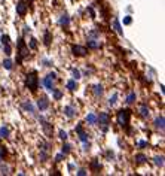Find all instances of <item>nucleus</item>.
<instances>
[{
	"instance_id": "nucleus-1",
	"label": "nucleus",
	"mask_w": 165,
	"mask_h": 176,
	"mask_svg": "<svg viewBox=\"0 0 165 176\" xmlns=\"http://www.w3.org/2000/svg\"><path fill=\"white\" fill-rule=\"evenodd\" d=\"M25 87L30 88V91L36 92L37 87H39V78H37V75H36V72L27 73V76H25Z\"/></svg>"
},
{
	"instance_id": "nucleus-2",
	"label": "nucleus",
	"mask_w": 165,
	"mask_h": 176,
	"mask_svg": "<svg viewBox=\"0 0 165 176\" xmlns=\"http://www.w3.org/2000/svg\"><path fill=\"white\" fill-rule=\"evenodd\" d=\"M130 118H131V110L121 109L118 112V124L121 127H126L130 124Z\"/></svg>"
},
{
	"instance_id": "nucleus-3",
	"label": "nucleus",
	"mask_w": 165,
	"mask_h": 176,
	"mask_svg": "<svg viewBox=\"0 0 165 176\" xmlns=\"http://www.w3.org/2000/svg\"><path fill=\"white\" fill-rule=\"evenodd\" d=\"M18 60H17V64H21V61L25 58V57H28V48L25 46V42L24 39L21 37V39H18Z\"/></svg>"
},
{
	"instance_id": "nucleus-4",
	"label": "nucleus",
	"mask_w": 165,
	"mask_h": 176,
	"mask_svg": "<svg viewBox=\"0 0 165 176\" xmlns=\"http://www.w3.org/2000/svg\"><path fill=\"white\" fill-rule=\"evenodd\" d=\"M97 122H100L103 131H107L109 124H110V115H109L107 112H101L98 117H97Z\"/></svg>"
},
{
	"instance_id": "nucleus-5",
	"label": "nucleus",
	"mask_w": 165,
	"mask_h": 176,
	"mask_svg": "<svg viewBox=\"0 0 165 176\" xmlns=\"http://www.w3.org/2000/svg\"><path fill=\"white\" fill-rule=\"evenodd\" d=\"M55 79H57V75H55V73H49V75H46V78L43 79V85H45V88H46L48 91H52V90H54V82H55Z\"/></svg>"
},
{
	"instance_id": "nucleus-6",
	"label": "nucleus",
	"mask_w": 165,
	"mask_h": 176,
	"mask_svg": "<svg viewBox=\"0 0 165 176\" xmlns=\"http://www.w3.org/2000/svg\"><path fill=\"white\" fill-rule=\"evenodd\" d=\"M72 52H73V55H76V57H83V55L88 54V49L85 46H80V45H73L72 46Z\"/></svg>"
},
{
	"instance_id": "nucleus-7",
	"label": "nucleus",
	"mask_w": 165,
	"mask_h": 176,
	"mask_svg": "<svg viewBox=\"0 0 165 176\" xmlns=\"http://www.w3.org/2000/svg\"><path fill=\"white\" fill-rule=\"evenodd\" d=\"M27 3H25L24 0H19L18 2V5H17V14L19 15V17H24L25 14H27Z\"/></svg>"
},
{
	"instance_id": "nucleus-8",
	"label": "nucleus",
	"mask_w": 165,
	"mask_h": 176,
	"mask_svg": "<svg viewBox=\"0 0 165 176\" xmlns=\"http://www.w3.org/2000/svg\"><path fill=\"white\" fill-rule=\"evenodd\" d=\"M37 108L40 110H46L49 108V100H48V97H39L37 99Z\"/></svg>"
},
{
	"instance_id": "nucleus-9",
	"label": "nucleus",
	"mask_w": 165,
	"mask_h": 176,
	"mask_svg": "<svg viewBox=\"0 0 165 176\" xmlns=\"http://www.w3.org/2000/svg\"><path fill=\"white\" fill-rule=\"evenodd\" d=\"M40 121L43 122V124H42V127H43V130H45V134H46L48 137H51V136H52V130H54V128H52V126H51L49 122H46L43 117H40Z\"/></svg>"
},
{
	"instance_id": "nucleus-10",
	"label": "nucleus",
	"mask_w": 165,
	"mask_h": 176,
	"mask_svg": "<svg viewBox=\"0 0 165 176\" xmlns=\"http://www.w3.org/2000/svg\"><path fill=\"white\" fill-rule=\"evenodd\" d=\"M64 115L68 118H74L77 115V112H76V109H74L73 106H66L64 108Z\"/></svg>"
},
{
	"instance_id": "nucleus-11",
	"label": "nucleus",
	"mask_w": 165,
	"mask_h": 176,
	"mask_svg": "<svg viewBox=\"0 0 165 176\" xmlns=\"http://www.w3.org/2000/svg\"><path fill=\"white\" fill-rule=\"evenodd\" d=\"M100 46H101L100 41H95V39H89V41H88V48H91V49H98Z\"/></svg>"
},
{
	"instance_id": "nucleus-12",
	"label": "nucleus",
	"mask_w": 165,
	"mask_h": 176,
	"mask_svg": "<svg viewBox=\"0 0 165 176\" xmlns=\"http://www.w3.org/2000/svg\"><path fill=\"white\" fill-rule=\"evenodd\" d=\"M86 122H88L89 126H95V124H97V115H95V114H88V115H86Z\"/></svg>"
},
{
	"instance_id": "nucleus-13",
	"label": "nucleus",
	"mask_w": 165,
	"mask_h": 176,
	"mask_svg": "<svg viewBox=\"0 0 165 176\" xmlns=\"http://www.w3.org/2000/svg\"><path fill=\"white\" fill-rule=\"evenodd\" d=\"M58 23H60V25H63V27H67V25L70 24V17H68L67 14H64V15H61Z\"/></svg>"
},
{
	"instance_id": "nucleus-14",
	"label": "nucleus",
	"mask_w": 165,
	"mask_h": 176,
	"mask_svg": "<svg viewBox=\"0 0 165 176\" xmlns=\"http://www.w3.org/2000/svg\"><path fill=\"white\" fill-rule=\"evenodd\" d=\"M113 28H115V32L118 34H124V30H122V27H121V23H119V19H113Z\"/></svg>"
},
{
	"instance_id": "nucleus-15",
	"label": "nucleus",
	"mask_w": 165,
	"mask_h": 176,
	"mask_svg": "<svg viewBox=\"0 0 165 176\" xmlns=\"http://www.w3.org/2000/svg\"><path fill=\"white\" fill-rule=\"evenodd\" d=\"M155 127L159 128V130H164V117H162V115L155 119Z\"/></svg>"
},
{
	"instance_id": "nucleus-16",
	"label": "nucleus",
	"mask_w": 165,
	"mask_h": 176,
	"mask_svg": "<svg viewBox=\"0 0 165 176\" xmlns=\"http://www.w3.org/2000/svg\"><path fill=\"white\" fill-rule=\"evenodd\" d=\"M140 115L144 118H147L149 115H150V110H149V108L146 106V105H141L140 106Z\"/></svg>"
},
{
	"instance_id": "nucleus-17",
	"label": "nucleus",
	"mask_w": 165,
	"mask_h": 176,
	"mask_svg": "<svg viewBox=\"0 0 165 176\" xmlns=\"http://www.w3.org/2000/svg\"><path fill=\"white\" fill-rule=\"evenodd\" d=\"M9 127L6 126H3V127H0V137H3V139H6V137H9Z\"/></svg>"
},
{
	"instance_id": "nucleus-18",
	"label": "nucleus",
	"mask_w": 165,
	"mask_h": 176,
	"mask_svg": "<svg viewBox=\"0 0 165 176\" xmlns=\"http://www.w3.org/2000/svg\"><path fill=\"white\" fill-rule=\"evenodd\" d=\"M91 169H92V172H100V169H101V164L98 163V160H92L91 161Z\"/></svg>"
},
{
	"instance_id": "nucleus-19",
	"label": "nucleus",
	"mask_w": 165,
	"mask_h": 176,
	"mask_svg": "<svg viewBox=\"0 0 165 176\" xmlns=\"http://www.w3.org/2000/svg\"><path fill=\"white\" fill-rule=\"evenodd\" d=\"M23 108H24V110H27V112L34 114V108H33V105H31L30 101H24V103H23Z\"/></svg>"
},
{
	"instance_id": "nucleus-20",
	"label": "nucleus",
	"mask_w": 165,
	"mask_h": 176,
	"mask_svg": "<svg viewBox=\"0 0 165 176\" xmlns=\"http://www.w3.org/2000/svg\"><path fill=\"white\" fill-rule=\"evenodd\" d=\"M51 41H52V36H51V32H45V37H43V42H45V45L46 46H49L51 45Z\"/></svg>"
},
{
	"instance_id": "nucleus-21",
	"label": "nucleus",
	"mask_w": 165,
	"mask_h": 176,
	"mask_svg": "<svg viewBox=\"0 0 165 176\" xmlns=\"http://www.w3.org/2000/svg\"><path fill=\"white\" fill-rule=\"evenodd\" d=\"M67 88H68L70 91H74V90L77 88V85H76V79H70V81H67Z\"/></svg>"
},
{
	"instance_id": "nucleus-22",
	"label": "nucleus",
	"mask_w": 165,
	"mask_h": 176,
	"mask_svg": "<svg viewBox=\"0 0 165 176\" xmlns=\"http://www.w3.org/2000/svg\"><path fill=\"white\" fill-rule=\"evenodd\" d=\"M103 85H94V94L97 96V97H100V96H103Z\"/></svg>"
},
{
	"instance_id": "nucleus-23",
	"label": "nucleus",
	"mask_w": 165,
	"mask_h": 176,
	"mask_svg": "<svg viewBox=\"0 0 165 176\" xmlns=\"http://www.w3.org/2000/svg\"><path fill=\"white\" fill-rule=\"evenodd\" d=\"M12 66H14V61H12V60H9V58L3 60V67H5L6 70H10V69H12Z\"/></svg>"
},
{
	"instance_id": "nucleus-24",
	"label": "nucleus",
	"mask_w": 165,
	"mask_h": 176,
	"mask_svg": "<svg viewBox=\"0 0 165 176\" xmlns=\"http://www.w3.org/2000/svg\"><path fill=\"white\" fill-rule=\"evenodd\" d=\"M135 99H137L135 92H130V94H128V97H126V103H128V105H131V103L135 101Z\"/></svg>"
},
{
	"instance_id": "nucleus-25",
	"label": "nucleus",
	"mask_w": 165,
	"mask_h": 176,
	"mask_svg": "<svg viewBox=\"0 0 165 176\" xmlns=\"http://www.w3.org/2000/svg\"><path fill=\"white\" fill-rule=\"evenodd\" d=\"M52 96H54L55 100H60V99L63 97V92L60 91V90H55V88H54V90H52Z\"/></svg>"
},
{
	"instance_id": "nucleus-26",
	"label": "nucleus",
	"mask_w": 165,
	"mask_h": 176,
	"mask_svg": "<svg viewBox=\"0 0 165 176\" xmlns=\"http://www.w3.org/2000/svg\"><path fill=\"white\" fill-rule=\"evenodd\" d=\"M79 139H80V140H82V142L85 143V142H88L89 136H88V134H86V133H85V131L82 130V131H79Z\"/></svg>"
},
{
	"instance_id": "nucleus-27",
	"label": "nucleus",
	"mask_w": 165,
	"mask_h": 176,
	"mask_svg": "<svg viewBox=\"0 0 165 176\" xmlns=\"http://www.w3.org/2000/svg\"><path fill=\"white\" fill-rule=\"evenodd\" d=\"M0 173L2 175H9L10 172H9V167L6 164H0Z\"/></svg>"
},
{
	"instance_id": "nucleus-28",
	"label": "nucleus",
	"mask_w": 165,
	"mask_h": 176,
	"mask_svg": "<svg viewBox=\"0 0 165 176\" xmlns=\"http://www.w3.org/2000/svg\"><path fill=\"white\" fill-rule=\"evenodd\" d=\"M135 160H137V163H144V161L147 160V157H146L144 154H137V155H135Z\"/></svg>"
},
{
	"instance_id": "nucleus-29",
	"label": "nucleus",
	"mask_w": 165,
	"mask_h": 176,
	"mask_svg": "<svg viewBox=\"0 0 165 176\" xmlns=\"http://www.w3.org/2000/svg\"><path fill=\"white\" fill-rule=\"evenodd\" d=\"M155 164L158 167H162L164 166V157H155Z\"/></svg>"
},
{
	"instance_id": "nucleus-30",
	"label": "nucleus",
	"mask_w": 165,
	"mask_h": 176,
	"mask_svg": "<svg viewBox=\"0 0 165 176\" xmlns=\"http://www.w3.org/2000/svg\"><path fill=\"white\" fill-rule=\"evenodd\" d=\"M3 51H5L6 55H10V54H12V49H10V45H9V43H5V45H3Z\"/></svg>"
},
{
	"instance_id": "nucleus-31",
	"label": "nucleus",
	"mask_w": 165,
	"mask_h": 176,
	"mask_svg": "<svg viewBox=\"0 0 165 176\" xmlns=\"http://www.w3.org/2000/svg\"><path fill=\"white\" fill-rule=\"evenodd\" d=\"M72 151V145H68V143H66V145H64V146H63V154H64V155H67V154H68V152Z\"/></svg>"
},
{
	"instance_id": "nucleus-32",
	"label": "nucleus",
	"mask_w": 165,
	"mask_h": 176,
	"mask_svg": "<svg viewBox=\"0 0 165 176\" xmlns=\"http://www.w3.org/2000/svg\"><path fill=\"white\" fill-rule=\"evenodd\" d=\"M116 99H118V92H115L113 96H110V99H109V105H110V106H113V105L116 103Z\"/></svg>"
},
{
	"instance_id": "nucleus-33",
	"label": "nucleus",
	"mask_w": 165,
	"mask_h": 176,
	"mask_svg": "<svg viewBox=\"0 0 165 176\" xmlns=\"http://www.w3.org/2000/svg\"><path fill=\"white\" fill-rule=\"evenodd\" d=\"M0 41H2V43L5 45V43H9V42H10V37H9L8 34H2V37H0Z\"/></svg>"
},
{
	"instance_id": "nucleus-34",
	"label": "nucleus",
	"mask_w": 165,
	"mask_h": 176,
	"mask_svg": "<svg viewBox=\"0 0 165 176\" xmlns=\"http://www.w3.org/2000/svg\"><path fill=\"white\" fill-rule=\"evenodd\" d=\"M73 78H74V79H76V81L82 78V76H80V72H79L77 69H73Z\"/></svg>"
},
{
	"instance_id": "nucleus-35",
	"label": "nucleus",
	"mask_w": 165,
	"mask_h": 176,
	"mask_svg": "<svg viewBox=\"0 0 165 176\" xmlns=\"http://www.w3.org/2000/svg\"><path fill=\"white\" fill-rule=\"evenodd\" d=\"M30 48H31V49H36V48H37V42H36V39H30Z\"/></svg>"
},
{
	"instance_id": "nucleus-36",
	"label": "nucleus",
	"mask_w": 165,
	"mask_h": 176,
	"mask_svg": "<svg viewBox=\"0 0 165 176\" xmlns=\"http://www.w3.org/2000/svg\"><path fill=\"white\" fill-rule=\"evenodd\" d=\"M60 139H61V140H67V133L64 131V130L60 131Z\"/></svg>"
},
{
	"instance_id": "nucleus-37",
	"label": "nucleus",
	"mask_w": 165,
	"mask_h": 176,
	"mask_svg": "<svg viewBox=\"0 0 165 176\" xmlns=\"http://www.w3.org/2000/svg\"><path fill=\"white\" fill-rule=\"evenodd\" d=\"M46 158H48V154H46V151H42L40 152V161H46Z\"/></svg>"
},
{
	"instance_id": "nucleus-38",
	"label": "nucleus",
	"mask_w": 165,
	"mask_h": 176,
	"mask_svg": "<svg viewBox=\"0 0 165 176\" xmlns=\"http://www.w3.org/2000/svg\"><path fill=\"white\" fill-rule=\"evenodd\" d=\"M40 146H42V148H40L42 151H46V152H48V149H49V143H40Z\"/></svg>"
},
{
	"instance_id": "nucleus-39",
	"label": "nucleus",
	"mask_w": 165,
	"mask_h": 176,
	"mask_svg": "<svg viewBox=\"0 0 165 176\" xmlns=\"http://www.w3.org/2000/svg\"><path fill=\"white\" fill-rule=\"evenodd\" d=\"M131 23H132V18L130 17V15H128V17H125V18H124V24H126V25H128V24H131Z\"/></svg>"
},
{
	"instance_id": "nucleus-40",
	"label": "nucleus",
	"mask_w": 165,
	"mask_h": 176,
	"mask_svg": "<svg viewBox=\"0 0 165 176\" xmlns=\"http://www.w3.org/2000/svg\"><path fill=\"white\" fill-rule=\"evenodd\" d=\"M5 155H6V149L3 146H0V158H5Z\"/></svg>"
},
{
	"instance_id": "nucleus-41",
	"label": "nucleus",
	"mask_w": 165,
	"mask_h": 176,
	"mask_svg": "<svg viewBox=\"0 0 165 176\" xmlns=\"http://www.w3.org/2000/svg\"><path fill=\"white\" fill-rule=\"evenodd\" d=\"M63 157H64V154H63V152H61V154H58L57 157H55V161H61V160H63Z\"/></svg>"
},
{
	"instance_id": "nucleus-42",
	"label": "nucleus",
	"mask_w": 165,
	"mask_h": 176,
	"mask_svg": "<svg viewBox=\"0 0 165 176\" xmlns=\"http://www.w3.org/2000/svg\"><path fill=\"white\" fill-rule=\"evenodd\" d=\"M77 175H80V176L86 175V170H85V169H80V170H79V172H77Z\"/></svg>"
},
{
	"instance_id": "nucleus-43",
	"label": "nucleus",
	"mask_w": 165,
	"mask_h": 176,
	"mask_svg": "<svg viewBox=\"0 0 165 176\" xmlns=\"http://www.w3.org/2000/svg\"><path fill=\"white\" fill-rule=\"evenodd\" d=\"M146 145H147V142H144V140H141V142H138V146H140V148H144Z\"/></svg>"
},
{
	"instance_id": "nucleus-44",
	"label": "nucleus",
	"mask_w": 165,
	"mask_h": 176,
	"mask_svg": "<svg viewBox=\"0 0 165 176\" xmlns=\"http://www.w3.org/2000/svg\"><path fill=\"white\" fill-rule=\"evenodd\" d=\"M88 11H89V14H91V18H95V12H94V9L89 8Z\"/></svg>"
},
{
	"instance_id": "nucleus-45",
	"label": "nucleus",
	"mask_w": 165,
	"mask_h": 176,
	"mask_svg": "<svg viewBox=\"0 0 165 176\" xmlns=\"http://www.w3.org/2000/svg\"><path fill=\"white\" fill-rule=\"evenodd\" d=\"M107 157H109V158H113V157H115V154H113L112 151H109L107 152Z\"/></svg>"
},
{
	"instance_id": "nucleus-46",
	"label": "nucleus",
	"mask_w": 165,
	"mask_h": 176,
	"mask_svg": "<svg viewBox=\"0 0 165 176\" xmlns=\"http://www.w3.org/2000/svg\"><path fill=\"white\" fill-rule=\"evenodd\" d=\"M2 160H3V158H0V163H2Z\"/></svg>"
},
{
	"instance_id": "nucleus-47",
	"label": "nucleus",
	"mask_w": 165,
	"mask_h": 176,
	"mask_svg": "<svg viewBox=\"0 0 165 176\" xmlns=\"http://www.w3.org/2000/svg\"><path fill=\"white\" fill-rule=\"evenodd\" d=\"M28 2H33V0H28Z\"/></svg>"
}]
</instances>
